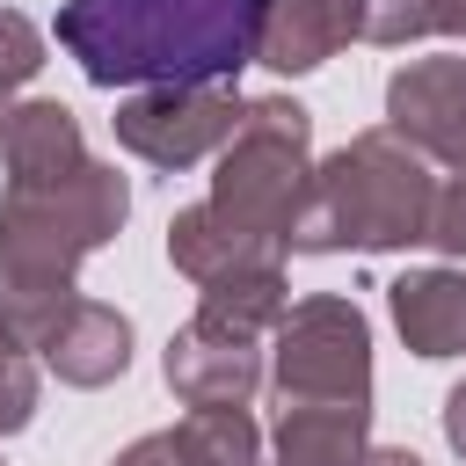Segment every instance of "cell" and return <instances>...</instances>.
<instances>
[{"label":"cell","instance_id":"e0dca14e","mask_svg":"<svg viewBox=\"0 0 466 466\" xmlns=\"http://www.w3.org/2000/svg\"><path fill=\"white\" fill-rule=\"evenodd\" d=\"M29 415H36V357L0 313V437L29 430Z\"/></svg>","mask_w":466,"mask_h":466},{"label":"cell","instance_id":"cb8c5ba5","mask_svg":"<svg viewBox=\"0 0 466 466\" xmlns=\"http://www.w3.org/2000/svg\"><path fill=\"white\" fill-rule=\"evenodd\" d=\"M357 466H422V459H415L408 444H364V459H357Z\"/></svg>","mask_w":466,"mask_h":466},{"label":"cell","instance_id":"7a4b0ae2","mask_svg":"<svg viewBox=\"0 0 466 466\" xmlns=\"http://www.w3.org/2000/svg\"><path fill=\"white\" fill-rule=\"evenodd\" d=\"M430 211H437V175L430 160L379 131H357L350 146H335L313 182L306 204L291 218V255H393V248H422L430 240Z\"/></svg>","mask_w":466,"mask_h":466},{"label":"cell","instance_id":"277c9868","mask_svg":"<svg viewBox=\"0 0 466 466\" xmlns=\"http://www.w3.org/2000/svg\"><path fill=\"white\" fill-rule=\"evenodd\" d=\"M313 182V116L291 95H255L240 102L233 138L218 146L211 175V211L262 255H291V218Z\"/></svg>","mask_w":466,"mask_h":466},{"label":"cell","instance_id":"9c48e42d","mask_svg":"<svg viewBox=\"0 0 466 466\" xmlns=\"http://www.w3.org/2000/svg\"><path fill=\"white\" fill-rule=\"evenodd\" d=\"M36 357H44V371H58V386L95 393V386L124 379V364H131V320L116 306H102V299H66V313L51 320V335L36 342Z\"/></svg>","mask_w":466,"mask_h":466},{"label":"cell","instance_id":"d6986e66","mask_svg":"<svg viewBox=\"0 0 466 466\" xmlns=\"http://www.w3.org/2000/svg\"><path fill=\"white\" fill-rule=\"evenodd\" d=\"M357 36L364 44H415V36H430V7L422 0H357Z\"/></svg>","mask_w":466,"mask_h":466},{"label":"cell","instance_id":"2e32d148","mask_svg":"<svg viewBox=\"0 0 466 466\" xmlns=\"http://www.w3.org/2000/svg\"><path fill=\"white\" fill-rule=\"evenodd\" d=\"M182 444L197 466H262V430L248 408H197L182 422Z\"/></svg>","mask_w":466,"mask_h":466},{"label":"cell","instance_id":"7c38bea8","mask_svg":"<svg viewBox=\"0 0 466 466\" xmlns=\"http://www.w3.org/2000/svg\"><path fill=\"white\" fill-rule=\"evenodd\" d=\"M371 400H277V466H357Z\"/></svg>","mask_w":466,"mask_h":466},{"label":"cell","instance_id":"9a60e30c","mask_svg":"<svg viewBox=\"0 0 466 466\" xmlns=\"http://www.w3.org/2000/svg\"><path fill=\"white\" fill-rule=\"evenodd\" d=\"M167 262H175L189 284H211V277H226V269H240V262H284V255L248 248L211 204H182V211L167 218Z\"/></svg>","mask_w":466,"mask_h":466},{"label":"cell","instance_id":"8fae6325","mask_svg":"<svg viewBox=\"0 0 466 466\" xmlns=\"http://www.w3.org/2000/svg\"><path fill=\"white\" fill-rule=\"evenodd\" d=\"M0 160H7V182H58L87 160L80 146V116L66 102H7L0 109Z\"/></svg>","mask_w":466,"mask_h":466},{"label":"cell","instance_id":"3957f363","mask_svg":"<svg viewBox=\"0 0 466 466\" xmlns=\"http://www.w3.org/2000/svg\"><path fill=\"white\" fill-rule=\"evenodd\" d=\"M131 218V182L80 160L58 182H7L0 197V299H73V277Z\"/></svg>","mask_w":466,"mask_h":466},{"label":"cell","instance_id":"5b68a950","mask_svg":"<svg viewBox=\"0 0 466 466\" xmlns=\"http://www.w3.org/2000/svg\"><path fill=\"white\" fill-rule=\"evenodd\" d=\"M277 335V400H371V320L357 299H299L284 306Z\"/></svg>","mask_w":466,"mask_h":466},{"label":"cell","instance_id":"52a82bcc","mask_svg":"<svg viewBox=\"0 0 466 466\" xmlns=\"http://www.w3.org/2000/svg\"><path fill=\"white\" fill-rule=\"evenodd\" d=\"M386 131L437 167H466V58H408L386 80Z\"/></svg>","mask_w":466,"mask_h":466},{"label":"cell","instance_id":"30bf717a","mask_svg":"<svg viewBox=\"0 0 466 466\" xmlns=\"http://www.w3.org/2000/svg\"><path fill=\"white\" fill-rule=\"evenodd\" d=\"M393 328L415 357H466V269L437 262V269H400L386 284Z\"/></svg>","mask_w":466,"mask_h":466},{"label":"cell","instance_id":"6da1fadb","mask_svg":"<svg viewBox=\"0 0 466 466\" xmlns=\"http://www.w3.org/2000/svg\"><path fill=\"white\" fill-rule=\"evenodd\" d=\"M269 0H66L58 44L95 87H189L255 66Z\"/></svg>","mask_w":466,"mask_h":466},{"label":"cell","instance_id":"5bb4252c","mask_svg":"<svg viewBox=\"0 0 466 466\" xmlns=\"http://www.w3.org/2000/svg\"><path fill=\"white\" fill-rule=\"evenodd\" d=\"M197 291H204L197 299V320L218 328V335L255 342V335H269L284 320V262H240V269H226V277H211Z\"/></svg>","mask_w":466,"mask_h":466},{"label":"cell","instance_id":"4fadbf2b","mask_svg":"<svg viewBox=\"0 0 466 466\" xmlns=\"http://www.w3.org/2000/svg\"><path fill=\"white\" fill-rule=\"evenodd\" d=\"M357 36V0H269L255 66L269 73H313Z\"/></svg>","mask_w":466,"mask_h":466},{"label":"cell","instance_id":"44dd1931","mask_svg":"<svg viewBox=\"0 0 466 466\" xmlns=\"http://www.w3.org/2000/svg\"><path fill=\"white\" fill-rule=\"evenodd\" d=\"M109 466H197L189 459V444H182V430H153V437H138V444H124Z\"/></svg>","mask_w":466,"mask_h":466},{"label":"cell","instance_id":"7402d4cb","mask_svg":"<svg viewBox=\"0 0 466 466\" xmlns=\"http://www.w3.org/2000/svg\"><path fill=\"white\" fill-rule=\"evenodd\" d=\"M444 444H451V451L466 459V379H459V386L444 393Z\"/></svg>","mask_w":466,"mask_h":466},{"label":"cell","instance_id":"ac0fdd59","mask_svg":"<svg viewBox=\"0 0 466 466\" xmlns=\"http://www.w3.org/2000/svg\"><path fill=\"white\" fill-rule=\"evenodd\" d=\"M36 66H44V29L22 7H0V109L36 80Z\"/></svg>","mask_w":466,"mask_h":466},{"label":"cell","instance_id":"603a6c76","mask_svg":"<svg viewBox=\"0 0 466 466\" xmlns=\"http://www.w3.org/2000/svg\"><path fill=\"white\" fill-rule=\"evenodd\" d=\"M422 7H430L437 36H466V0H422Z\"/></svg>","mask_w":466,"mask_h":466},{"label":"cell","instance_id":"ba28073f","mask_svg":"<svg viewBox=\"0 0 466 466\" xmlns=\"http://www.w3.org/2000/svg\"><path fill=\"white\" fill-rule=\"evenodd\" d=\"M160 371H167V393L189 400V408H248V393L262 386V350L189 320V328L167 335Z\"/></svg>","mask_w":466,"mask_h":466},{"label":"cell","instance_id":"8992f818","mask_svg":"<svg viewBox=\"0 0 466 466\" xmlns=\"http://www.w3.org/2000/svg\"><path fill=\"white\" fill-rule=\"evenodd\" d=\"M240 124V95L233 80H189V87H138L131 102H116V146L153 160V167H197L204 153H218Z\"/></svg>","mask_w":466,"mask_h":466},{"label":"cell","instance_id":"ffe728a7","mask_svg":"<svg viewBox=\"0 0 466 466\" xmlns=\"http://www.w3.org/2000/svg\"><path fill=\"white\" fill-rule=\"evenodd\" d=\"M430 248H444L451 262H466V167H451V182L437 189V211H430Z\"/></svg>","mask_w":466,"mask_h":466}]
</instances>
